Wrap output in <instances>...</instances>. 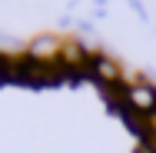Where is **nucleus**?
Wrapping results in <instances>:
<instances>
[{"label":"nucleus","mask_w":156,"mask_h":153,"mask_svg":"<svg viewBox=\"0 0 156 153\" xmlns=\"http://www.w3.org/2000/svg\"><path fill=\"white\" fill-rule=\"evenodd\" d=\"M90 73H93L100 83H113V87H116V83H120V77H123V73H120V67L110 60V57H93V60H90Z\"/></svg>","instance_id":"f03ea898"},{"label":"nucleus","mask_w":156,"mask_h":153,"mask_svg":"<svg viewBox=\"0 0 156 153\" xmlns=\"http://www.w3.org/2000/svg\"><path fill=\"white\" fill-rule=\"evenodd\" d=\"M129 7H133V10H136V13H140V17L146 20V10H143V3H140V0H129Z\"/></svg>","instance_id":"7ed1b4c3"},{"label":"nucleus","mask_w":156,"mask_h":153,"mask_svg":"<svg viewBox=\"0 0 156 153\" xmlns=\"http://www.w3.org/2000/svg\"><path fill=\"white\" fill-rule=\"evenodd\" d=\"M126 107L129 110H136V113H143V117H150L156 110V87L150 83H133V87H126Z\"/></svg>","instance_id":"f257e3e1"}]
</instances>
